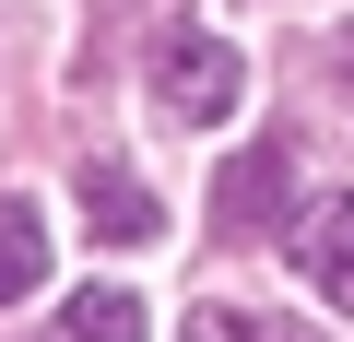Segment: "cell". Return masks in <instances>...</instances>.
Here are the masks:
<instances>
[{"label": "cell", "instance_id": "obj_1", "mask_svg": "<svg viewBox=\"0 0 354 342\" xmlns=\"http://www.w3.org/2000/svg\"><path fill=\"white\" fill-rule=\"evenodd\" d=\"M236 95H248V71H236L225 36H201V24H165V36H153V106H165L177 130L236 118Z\"/></svg>", "mask_w": 354, "mask_h": 342}, {"label": "cell", "instance_id": "obj_2", "mask_svg": "<svg viewBox=\"0 0 354 342\" xmlns=\"http://www.w3.org/2000/svg\"><path fill=\"white\" fill-rule=\"evenodd\" d=\"M283 178H295V142H248L225 178H213V236H260L272 201H283Z\"/></svg>", "mask_w": 354, "mask_h": 342}, {"label": "cell", "instance_id": "obj_3", "mask_svg": "<svg viewBox=\"0 0 354 342\" xmlns=\"http://www.w3.org/2000/svg\"><path fill=\"white\" fill-rule=\"evenodd\" d=\"M83 213H95V236H106V248H153V236H165V201L130 178V165H106V153L83 165Z\"/></svg>", "mask_w": 354, "mask_h": 342}, {"label": "cell", "instance_id": "obj_4", "mask_svg": "<svg viewBox=\"0 0 354 342\" xmlns=\"http://www.w3.org/2000/svg\"><path fill=\"white\" fill-rule=\"evenodd\" d=\"M295 260H307V283L354 319V201H319V213L295 225Z\"/></svg>", "mask_w": 354, "mask_h": 342}, {"label": "cell", "instance_id": "obj_5", "mask_svg": "<svg viewBox=\"0 0 354 342\" xmlns=\"http://www.w3.org/2000/svg\"><path fill=\"white\" fill-rule=\"evenodd\" d=\"M36 283H48V225H36L24 201H0V307L36 295Z\"/></svg>", "mask_w": 354, "mask_h": 342}, {"label": "cell", "instance_id": "obj_6", "mask_svg": "<svg viewBox=\"0 0 354 342\" xmlns=\"http://www.w3.org/2000/svg\"><path fill=\"white\" fill-rule=\"evenodd\" d=\"M71 342H153V319H142V295L83 283V295H71Z\"/></svg>", "mask_w": 354, "mask_h": 342}, {"label": "cell", "instance_id": "obj_7", "mask_svg": "<svg viewBox=\"0 0 354 342\" xmlns=\"http://www.w3.org/2000/svg\"><path fill=\"white\" fill-rule=\"evenodd\" d=\"M189 342H319V330H295V319H248V307H201Z\"/></svg>", "mask_w": 354, "mask_h": 342}, {"label": "cell", "instance_id": "obj_8", "mask_svg": "<svg viewBox=\"0 0 354 342\" xmlns=\"http://www.w3.org/2000/svg\"><path fill=\"white\" fill-rule=\"evenodd\" d=\"M342 83H354V48H342Z\"/></svg>", "mask_w": 354, "mask_h": 342}]
</instances>
